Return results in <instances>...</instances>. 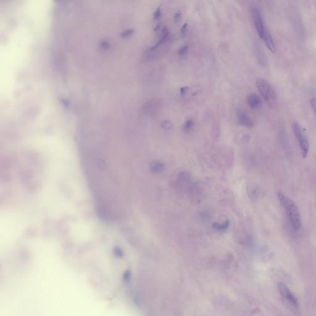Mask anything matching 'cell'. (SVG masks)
I'll list each match as a JSON object with an SVG mask.
<instances>
[{
  "instance_id": "obj_13",
  "label": "cell",
  "mask_w": 316,
  "mask_h": 316,
  "mask_svg": "<svg viewBox=\"0 0 316 316\" xmlns=\"http://www.w3.org/2000/svg\"><path fill=\"white\" fill-rule=\"evenodd\" d=\"M194 126V122L192 119H188V120L185 122V123L184 124L183 129V130L188 132L190 131L191 129L193 128Z\"/></svg>"
},
{
  "instance_id": "obj_20",
  "label": "cell",
  "mask_w": 316,
  "mask_h": 316,
  "mask_svg": "<svg viewBox=\"0 0 316 316\" xmlns=\"http://www.w3.org/2000/svg\"><path fill=\"white\" fill-rule=\"evenodd\" d=\"M311 106L316 116V98H313L311 99Z\"/></svg>"
},
{
  "instance_id": "obj_3",
  "label": "cell",
  "mask_w": 316,
  "mask_h": 316,
  "mask_svg": "<svg viewBox=\"0 0 316 316\" xmlns=\"http://www.w3.org/2000/svg\"><path fill=\"white\" fill-rule=\"evenodd\" d=\"M293 130L296 139L299 144L301 153L303 159L307 158L310 150V142L308 140L307 133L303 127L297 122L293 123Z\"/></svg>"
},
{
  "instance_id": "obj_11",
  "label": "cell",
  "mask_w": 316,
  "mask_h": 316,
  "mask_svg": "<svg viewBox=\"0 0 316 316\" xmlns=\"http://www.w3.org/2000/svg\"><path fill=\"white\" fill-rule=\"evenodd\" d=\"M253 46L255 55L256 59H257L259 63L261 64V65H265L266 63V59L265 54H264L262 49H261L260 47L258 46V44H254Z\"/></svg>"
},
{
  "instance_id": "obj_2",
  "label": "cell",
  "mask_w": 316,
  "mask_h": 316,
  "mask_svg": "<svg viewBox=\"0 0 316 316\" xmlns=\"http://www.w3.org/2000/svg\"><path fill=\"white\" fill-rule=\"evenodd\" d=\"M256 84L258 91L269 106L271 108H275L277 104V95L270 82L265 79L258 78L256 79Z\"/></svg>"
},
{
  "instance_id": "obj_16",
  "label": "cell",
  "mask_w": 316,
  "mask_h": 316,
  "mask_svg": "<svg viewBox=\"0 0 316 316\" xmlns=\"http://www.w3.org/2000/svg\"><path fill=\"white\" fill-rule=\"evenodd\" d=\"M188 46L187 45L183 46L179 50V54L181 56H185L188 54Z\"/></svg>"
},
{
  "instance_id": "obj_14",
  "label": "cell",
  "mask_w": 316,
  "mask_h": 316,
  "mask_svg": "<svg viewBox=\"0 0 316 316\" xmlns=\"http://www.w3.org/2000/svg\"><path fill=\"white\" fill-rule=\"evenodd\" d=\"M151 168L153 171L158 172L162 170L163 166V164L161 163H159V162H154V163L151 164Z\"/></svg>"
},
{
  "instance_id": "obj_6",
  "label": "cell",
  "mask_w": 316,
  "mask_h": 316,
  "mask_svg": "<svg viewBox=\"0 0 316 316\" xmlns=\"http://www.w3.org/2000/svg\"><path fill=\"white\" fill-rule=\"evenodd\" d=\"M161 108V102L158 99H151L144 104L143 113L150 117L155 116Z\"/></svg>"
},
{
  "instance_id": "obj_7",
  "label": "cell",
  "mask_w": 316,
  "mask_h": 316,
  "mask_svg": "<svg viewBox=\"0 0 316 316\" xmlns=\"http://www.w3.org/2000/svg\"><path fill=\"white\" fill-rule=\"evenodd\" d=\"M237 116L239 123L241 126L245 127L246 128H253L254 126L253 121L244 112L242 109L238 108L237 110Z\"/></svg>"
},
{
  "instance_id": "obj_15",
  "label": "cell",
  "mask_w": 316,
  "mask_h": 316,
  "mask_svg": "<svg viewBox=\"0 0 316 316\" xmlns=\"http://www.w3.org/2000/svg\"><path fill=\"white\" fill-rule=\"evenodd\" d=\"M161 128L164 130H170L173 128V124L169 121H164L161 123Z\"/></svg>"
},
{
  "instance_id": "obj_9",
  "label": "cell",
  "mask_w": 316,
  "mask_h": 316,
  "mask_svg": "<svg viewBox=\"0 0 316 316\" xmlns=\"http://www.w3.org/2000/svg\"><path fill=\"white\" fill-rule=\"evenodd\" d=\"M262 39H263L264 42H265L267 48L270 49L272 53H274L276 50L275 42L273 41L272 35H271L268 29H266Z\"/></svg>"
},
{
  "instance_id": "obj_4",
  "label": "cell",
  "mask_w": 316,
  "mask_h": 316,
  "mask_svg": "<svg viewBox=\"0 0 316 316\" xmlns=\"http://www.w3.org/2000/svg\"><path fill=\"white\" fill-rule=\"evenodd\" d=\"M277 290L281 298L291 307L297 309L299 307V303H298L297 298L284 283H278Z\"/></svg>"
},
{
  "instance_id": "obj_8",
  "label": "cell",
  "mask_w": 316,
  "mask_h": 316,
  "mask_svg": "<svg viewBox=\"0 0 316 316\" xmlns=\"http://www.w3.org/2000/svg\"><path fill=\"white\" fill-rule=\"evenodd\" d=\"M247 103L251 108L257 109L262 105V101L260 96L255 93H252L247 97Z\"/></svg>"
},
{
  "instance_id": "obj_21",
  "label": "cell",
  "mask_w": 316,
  "mask_h": 316,
  "mask_svg": "<svg viewBox=\"0 0 316 316\" xmlns=\"http://www.w3.org/2000/svg\"><path fill=\"white\" fill-rule=\"evenodd\" d=\"M189 87L187 86L181 87L180 89V92L181 96L185 95L188 90Z\"/></svg>"
},
{
  "instance_id": "obj_19",
  "label": "cell",
  "mask_w": 316,
  "mask_h": 316,
  "mask_svg": "<svg viewBox=\"0 0 316 316\" xmlns=\"http://www.w3.org/2000/svg\"><path fill=\"white\" fill-rule=\"evenodd\" d=\"M181 11L177 12L175 14V16H174V20H175L176 23H179V22L181 21Z\"/></svg>"
},
{
  "instance_id": "obj_1",
  "label": "cell",
  "mask_w": 316,
  "mask_h": 316,
  "mask_svg": "<svg viewBox=\"0 0 316 316\" xmlns=\"http://www.w3.org/2000/svg\"><path fill=\"white\" fill-rule=\"evenodd\" d=\"M277 197L281 206L284 209L286 215L292 227L295 230H300L302 227V219H301L299 209L297 205L292 199L285 195L282 191L278 193Z\"/></svg>"
},
{
  "instance_id": "obj_5",
  "label": "cell",
  "mask_w": 316,
  "mask_h": 316,
  "mask_svg": "<svg viewBox=\"0 0 316 316\" xmlns=\"http://www.w3.org/2000/svg\"><path fill=\"white\" fill-rule=\"evenodd\" d=\"M251 11L256 31H257L259 36L261 39H262L266 29L265 23H264L262 14H261L260 9L255 6L251 7Z\"/></svg>"
},
{
  "instance_id": "obj_10",
  "label": "cell",
  "mask_w": 316,
  "mask_h": 316,
  "mask_svg": "<svg viewBox=\"0 0 316 316\" xmlns=\"http://www.w3.org/2000/svg\"><path fill=\"white\" fill-rule=\"evenodd\" d=\"M169 37V31L168 28L164 26L163 28L161 29V35L160 38L159 39V41L158 43L151 47L150 48L151 51H155L156 49L158 48L161 45L163 44L164 42H165L166 40L168 39Z\"/></svg>"
},
{
  "instance_id": "obj_18",
  "label": "cell",
  "mask_w": 316,
  "mask_h": 316,
  "mask_svg": "<svg viewBox=\"0 0 316 316\" xmlns=\"http://www.w3.org/2000/svg\"><path fill=\"white\" fill-rule=\"evenodd\" d=\"M181 34L183 37H185L188 34V25L185 23L183 24V26L181 27Z\"/></svg>"
},
{
  "instance_id": "obj_12",
  "label": "cell",
  "mask_w": 316,
  "mask_h": 316,
  "mask_svg": "<svg viewBox=\"0 0 316 316\" xmlns=\"http://www.w3.org/2000/svg\"><path fill=\"white\" fill-rule=\"evenodd\" d=\"M155 51H151L150 49L146 52L144 57V59L146 61H153L156 60L157 59V54L154 53Z\"/></svg>"
},
{
  "instance_id": "obj_17",
  "label": "cell",
  "mask_w": 316,
  "mask_h": 316,
  "mask_svg": "<svg viewBox=\"0 0 316 316\" xmlns=\"http://www.w3.org/2000/svg\"><path fill=\"white\" fill-rule=\"evenodd\" d=\"M161 6H159L157 9H156L155 12H154L153 19L155 20H158L161 18Z\"/></svg>"
}]
</instances>
